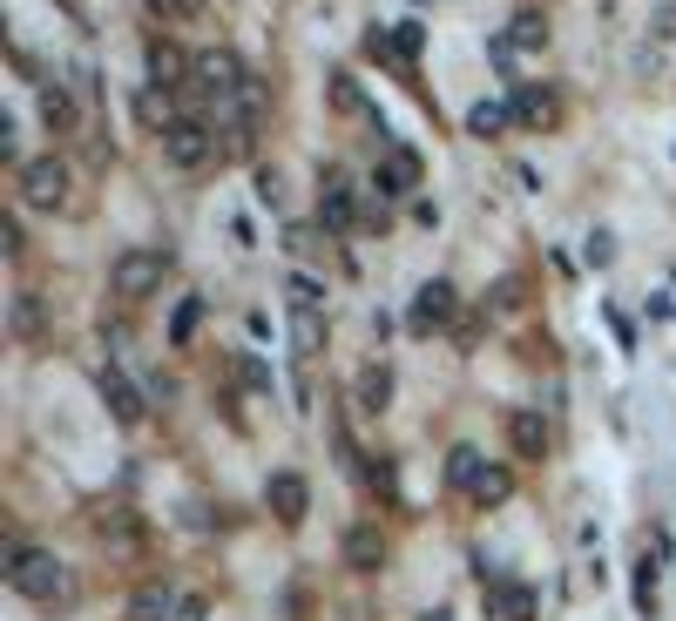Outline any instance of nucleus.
<instances>
[{
	"mask_svg": "<svg viewBox=\"0 0 676 621\" xmlns=\"http://www.w3.org/2000/svg\"><path fill=\"white\" fill-rule=\"evenodd\" d=\"M8 588L34 608H68L74 601V581H68V561L48 554V548H8Z\"/></svg>",
	"mask_w": 676,
	"mask_h": 621,
	"instance_id": "nucleus-1",
	"label": "nucleus"
},
{
	"mask_svg": "<svg viewBox=\"0 0 676 621\" xmlns=\"http://www.w3.org/2000/svg\"><path fill=\"white\" fill-rule=\"evenodd\" d=\"M14 190H21L28 210H68L74 176H68L61 156H28V162H14Z\"/></svg>",
	"mask_w": 676,
	"mask_h": 621,
	"instance_id": "nucleus-2",
	"label": "nucleus"
},
{
	"mask_svg": "<svg viewBox=\"0 0 676 621\" xmlns=\"http://www.w3.org/2000/svg\"><path fill=\"white\" fill-rule=\"evenodd\" d=\"M162 278H169V250H122V257L109 263V291H116L122 304L156 298V291H162Z\"/></svg>",
	"mask_w": 676,
	"mask_h": 621,
	"instance_id": "nucleus-3",
	"label": "nucleus"
},
{
	"mask_svg": "<svg viewBox=\"0 0 676 621\" xmlns=\"http://www.w3.org/2000/svg\"><path fill=\"white\" fill-rule=\"evenodd\" d=\"M162 162H169V169H190V176L210 169V162H217V129L197 122V116H177V122L162 129Z\"/></svg>",
	"mask_w": 676,
	"mask_h": 621,
	"instance_id": "nucleus-4",
	"label": "nucleus"
},
{
	"mask_svg": "<svg viewBox=\"0 0 676 621\" xmlns=\"http://www.w3.org/2000/svg\"><path fill=\"white\" fill-rule=\"evenodd\" d=\"M352 223H359V190H352V176H346V169H325V176H318V230L346 237Z\"/></svg>",
	"mask_w": 676,
	"mask_h": 621,
	"instance_id": "nucleus-5",
	"label": "nucleus"
},
{
	"mask_svg": "<svg viewBox=\"0 0 676 621\" xmlns=\"http://www.w3.org/2000/svg\"><path fill=\"white\" fill-rule=\"evenodd\" d=\"M454 311H460V291H454L447 278H427V284L412 291V311H406V324H412L419 338H427V331H447V324H454Z\"/></svg>",
	"mask_w": 676,
	"mask_h": 621,
	"instance_id": "nucleus-6",
	"label": "nucleus"
},
{
	"mask_svg": "<svg viewBox=\"0 0 676 621\" xmlns=\"http://www.w3.org/2000/svg\"><path fill=\"white\" fill-rule=\"evenodd\" d=\"M190 81L203 88V96L230 102V96H237V88H243L250 74H243V61H237L230 48H203V54H197V68H190Z\"/></svg>",
	"mask_w": 676,
	"mask_h": 621,
	"instance_id": "nucleus-7",
	"label": "nucleus"
},
{
	"mask_svg": "<svg viewBox=\"0 0 676 621\" xmlns=\"http://www.w3.org/2000/svg\"><path fill=\"white\" fill-rule=\"evenodd\" d=\"M419 176H427V169H419V149L386 142V149H379V176H372V190H379V197H412V190H419Z\"/></svg>",
	"mask_w": 676,
	"mask_h": 621,
	"instance_id": "nucleus-8",
	"label": "nucleus"
},
{
	"mask_svg": "<svg viewBox=\"0 0 676 621\" xmlns=\"http://www.w3.org/2000/svg\"><path fill=\"white\" fill-rule=\"evenodd\" d=\"M142 68H149V88H183V81H190V68H197V54H183L177 41H162V34H149Z\"/></svg>",
	"mask_w": 676,
	"mask_h": 621,
	"instance_id": "nucleus-9",
	"label": "nucleus"
},
{
	"mask_svg": "<svg viewBox=\"0 0 676 621\" xmlns=\"http://www.w3.org/2000/svg\"><path fill=\"white\" fill-rule=\"evenodd\" d=\"M265 507H271L285 527H305V513H311V487H305V473H271V480H265Z\"/></svg>",
	"mask_w": 676,
	"mask_h": 621,
	"instance_id": "nucleus-10",
	"label": "nucleus"
},
{
	"mask_svg": "<svg viewBox=\"0 0 676 621\" xmlns=\"http://www.w3.org/2000/svg\"><path fill=\"white\" fill-rule=\"evenodd\" d=\"M507 447H515V460H548V419L535 405H515L507 412Z\"/></svg>",
	"mask_w": 676,
	"mask_h": 621,
	"instance_id": "nucleus-11",
	"label": "nucleus"
},
{
	"mask_svg": "<svg viewBox=\"0 0 676 621\" xmlns=\"http://www.w3.org/2000/svg\"><path fill=\"white\" fill-rule=\"evenodd\" d=\"M96 385H102V405H109L122 425H142V412H149V405H142V392H136L116 365H102V372H96Z\"/></svg>",
	"mask_w": 676,
	"mask_h": 621,
	"instance_id": "nucleus-12",
	"label": "nucleus"
},
{
	"mask_svg": "<svg viewBox=\"0 0 676 621\" xmlns=\"http://www.w3.org/2000/svg\"><path fill=\"white\" fill-rule=\"evenodd\" d=\"M346 568H352V574H379V568H386V534H379L372 520H359L352 534H346Z\"/></svg>",
	"mask_w": 676,
	"mask_h": 621,
	"instance_id": "nucleus-13",
	"label": "nucleus"
},
{
	"mask_svg": "<svg viewBox=\"0 0 676 621\" xmlns=\"http://www.w3.org/2000/svg\"><path fill=\"white\" fill-rule=\"evenodd\" d=\"M515 122L521 129H555L561 122V96L555 88H515Z\"/></svg>",
	"mask_w": 676,
	"mask_h": 621,
	"instance_id": "nucleus-14",
	"label": "nucleus"
},
{
	"mask_svg": "<svg viewBox=\"0 0 676 621\" xmlns=\"http://www.w3.org/2000/svg\"><path fill=\"white\" fill-rule=\"evenodd\" d=\"M177 608H183V594L162 588V581H142L129 594V621H177Z\"/></svg>",
	"mask_w": 676,
	"mask_h": 621,
	"instance_id": "nucleus-15",
	"label": "nucleus"
},
{
	"mask_svg": "<svg viewBox=\"0 0 676 621\" xmlns=\"http://www.w3.org/2000/svg\"><path fill=\"white\" fill-rule=\"evenodd\" d=\"M480 473H487L480 447H454V453H447V487H454V493H474V487H480Z\"/></svg>",
	"mask_w": 676,
	"mask_h": 621,
	"instance_id": "nucleus-16",
	"label": "nucleus"
},
{
	"mask_svg": "<svg viewBox=\"0 0 676 621\" xmlns=\"http://www.w3.org/2000/svg\"><path fill=\"white\" fill-rule=\"evenodd\" d=\"M34 109H41V122H48L54 136H74V96H68V88H54V81H48Z\"/></svg>",
	"mask_w": 676,
	"mask_h": 621,
	"instance_id": "nucleus-17",
	"label": "nucleus"
},
{
	"mask_svg": "<svg viewBox=\"0 0 676 621\" xmlns=\"http://www.w3.org/2000/svg\"><path fill=\"white\" fill-rule=\"evenodd\" d=\"M507 122H515V102H474V109H467V129H474L480 142H494Z\"/></svg>",
	"mask_w": 676,
	"mask_h": 621,
	"instance_id": "nucleus-18",
	"label": "nucleus"
},
{
	"mask_svg": "<svg viewBox=\"0 0 676 621\" xmlns=\"http://www.w3.org/2000/svg\"><path fill=\"white\" fill-rule=\"evenodd\" d=\"M325 96H331V109H338V116H366V88H359V74H346V68H338V74L325 81Z\"/></svg>",
	"mask_w": 676,
	"mask_h": 621,
	"instance_id": "nucleus-19",
	"label": "nucleus"
},
{
	"mask_svg": "<svg viewBox=\"0 0 676 621\" xmlns=\"http://www.w3.org/2000/svg\"><path fill=\"white\" fill-rule=\"evenodd\" d=\"M386 399H392V372L386 365H366L359 372V412L372 419V412H386Z\"/></svg>",
	"mask_w": 676,
	"mask_h": 621,
	"instance_id": "nucleus-20",
	"label": "nucleus"
},
{
	"mask_svg": "<svg viewBox=\"0 0 676 621\" xmlns=\"http://www.w3.org/2000/svg\"><path fill=\"white\" fill-rule=\"evenodd\" d=\"M487 601H494L507 621H535V594H528V588H515V581H494V588H487Z\"/></svg>",
	"mask_w": 676,
	"mask_h": 621,
	"instance_id": "nucleus-21",
	"label": "nucleus"
},
{
	"mask_svg": "<svg viewBox=\"0 0 676 621\" xmlns=\"http://www.w3.org/2000/svg\"><path fill=\"white\" fill-rule=\"evenodd\" d=\"M474 507H500V500H515V473H507V467H487L480 473V487L467 493Z\"/></svg>",
	"mask_w": 676,
	"mask_h": 621,
	"instance_id": "nucleus-22",
	"label": "nucleus"
},
{
	"mask_svg": "<svg viewBox=\"0 0 676 621\" xmlns=\"http://www.w3.org/2000/svg\"><path fill=\"white\" fill-rule=\"evenodd\" d=\"M507 41H515V48H548V14L521 8V14H515V28H507Z\"/></svg>",
	"mask_w": 676,
	"mask_h": 621,
	"instance_id": "nucleus-23",
	"label": "nucleus"
},
{
	"mask_svg": "<svg viewBox=\"0 0 676 621\" xmlns=\"http://www.w3.org/2000/svg\"><path fill=\"white\" fill-rule=\"evenodd\" d=\"M197 324H203V298H183V304H177V318H169V344L183 351V344L197 338Z\"/></svg>",
	"mask_w": 676,
	"mask_h": 621,
	"instance_id": "nucleus-24",
	"label": "nucleus"
},
{
	"mask_svg": "<svg viewBox=\"0 0 676 621\" xmlns=\"http://www.w3.org/2000/svg\"><path fill=\"white\" fill-rule=\"evenodd\" d=\"M285 298H291V311H318V304H325V284L298 271V278H285Z\"/></svg>",
	"mask_w": 676,
	"mask_h": 621,
	"instance_id": "nucleus-25",
	"label": "nucleus"
},
{
	"mask_svg": "<svg viewBox=\"0 0 676 621\" xmlns=\"http://www.w3.org/2000/svg\"><path fill=\"white\" fill-rule=\"evenodd\" d=\"M14 331L21 338H41V298L34 291H14Z\"/></svg>",
	"mask_w": 676,
	"mask_h": 621,
	"instance_id": "nucleus-26",
	"label": "nucleus"
},
{
	"mask_svg": "<svg viewBox=\"0 0 676 621\" xmlns=\"http://www.w3.org/2000/svg\"><path fill=\"white\" fill-rule=\"evenodd\" d=\"M291 338H298V351H318V344H325V324H318V311H291Z\"/></svg>",
	"mask_w": 676,
	"mask_h": 621,
	"instance_id": "nucleus-27",
	"label": "nucleus"
},
{
	"mask_svg": "<svg viewBox=\"0 0 676 621\" xmlns=\"http://www.w3.org/2000/svg\"><path fill=\"white\" fill-rule=\"evenodd\" d=\"M386 41H392V54H399V61H412V54H419V21H399Z\"/></svg>",
	"mask_w": 676,
	"mask_h": 621,
	"instance_id": "nucleus-28",
	"label": "nucleus"
},
{
	"mask_svg": "<svg viewBox=\"0 0 676 621\" xmlns=\"http://www.w3.org/2000/svg\"><path fill=\"white\" fill-rule=\"evenodd\" d=\"M237 379H243V385H250V392H271V372H265V365H258V359H243V365H237Z\"/></svg>",
	"mask_w": 676,
	"mask_h": 621,
	"instance_id": "nucleus-29",
	"label": "nucleus"
},
{
	"mask_svg": "<svg viewBox=\"0 0 676 621\" xmlns=\"http://www.w3.org/2000/svg\"><path fill=\"white\" fill-rule=\"evenodd\" d=\"M318 237H325V230H311V223H298V230H291V237H285V243H291V250H298V257H311V250H318Z\"/></svg>",
	"mask_w": 676,
	"mask_h": 621,
	"instance_id": "nucleus-30",
	"label": "nucleus"
},
{
	"mask_svg": "<svg viewBox=\"0 0 676 621\" xmlns=\"http://www.w3.org/2000/svg\"><path fill=\"white\" fill-rule=\"evenodd\" d=\"M515 304H521V284L500 278V284H494V311H515Z\"/></svg>",
	"mask_w": 676,
	"mask_h": 621,
	"instance_id": "nucleus-31",
	"label": "nucleus"
},
{
	"mask_svg": "<svg viewBox=\"0 0 676 621\" xmlns=\"http://www.w3.org/2000/svg\"><path fill=\"white\" fill-rule=\"evenodd\" d=\"M258 197H265V203H278V197H285V183H278V169H258Z\"/></svg>",
	"mask_w": 676,
	"mask_h": 621,
	"instance_id": "nucleus-32",
	"label": "nucleus"
},
{
	"mask_svg": "<svg viewBox=\"0 0 676 621\" xmlns=\"http://www.w3.org/2000/svg\"><path fill=\"white\" fill-rule=\"evenodd\" d=\"M177 621H203V601H197V594H183V608H177Z\"/></svg>",
	"mask_w": 676,
	"mask_h": 621,
	"instance_id": "nucleus-33",
	"label": "nucleus"
},
{
	"mask_svg": "<svg viewBox=\"0 0 676 621\" xmlns=\"http://www.w3.org/2000/svg\"><path fill=\"white\" fill-rule=\"evenodd\" d=\"M419 621H454V614H419Z\"/></svg>",
	"mask_w": 676,
	"mask_h": 621,
	"instance_id": "nucleus-34",
	"label": "nucleus"
}]
</instances>
